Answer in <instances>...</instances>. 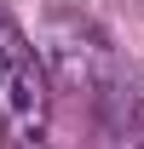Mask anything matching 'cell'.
<instances>
[{"mask_svg":"<svg viewBox=\"0 0 144 149\" xmlns=\"http://www.w3.org/2000/svg\"><path fill=\"white\" fill-rule=\"evenodd\" d=\"M46 52H52V69L64 86H81L87 97H121V69H115V52L109 40L92 29L87 17H52L46 29Z\"/></svg>","mask_w":144,"mask_h":149,"instance_id":"cell-2","label":"cell"},{"mask_svg":"<svg viewBox=\"0 0 144 149\" xmlns=\"http://www.w3.org/2000/svg\"><path fill=\"white\" fill-rule=\"evenodd\" d=\"M6 149H12V143H6ZM18 149H46V143H18Z\"/></svg>","mask_w":144,"mask_h":149,"instance_id":"cell-3","label":"cell"},{"mask_svg":"<svg viewBox=\"0 0 144 149\" xmlns=\"http://www.w3.org/2000/svg\"><path fill=\"white\" fill-rule=\"evenodd\" d=\"M46 120H52V80H46V63L29 46L12 12H0V138L18 143H40L46 138Z\"/></svg>","mask_w":144,"mask_h":149,"instance_id":"cell-1","label":"cell"}]
</instances>
